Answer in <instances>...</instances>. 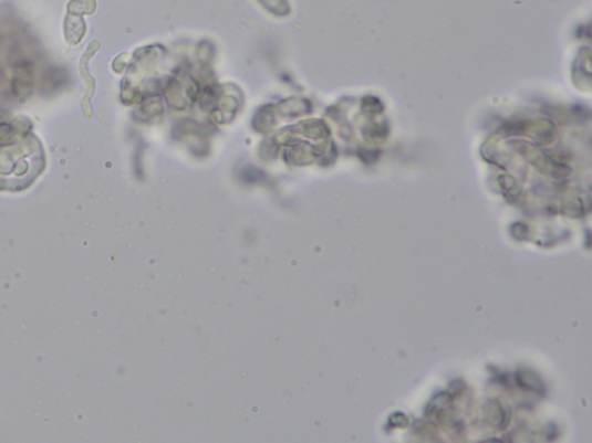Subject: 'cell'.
<instances>
[{
	"label": "cell",
	"mask_w": 592,
	"mask_h": 443,
	"mask_svg": "<svg viewBox=\"0 0 592 443\" xmlns=\"http://www.w3.org/2000/svg\"><path fill=\"white\" fill-rule=\"evenodd\" d=\"M257 2L277 17H288L291 13L289 0H257Z\"/></svg>",
	"instance_id": "obj_3"
},
{
	"label": "cell",
	"mask_w": 592,
	"mask_h": 443,
	"mask_svg": "<svg viewBox=\"0 0 592 443\" xmlns=\"http://www.w3.org/2000/svg\"><path fill=\"white\" fill-rule=\"evenodd\" d=\"M96 10L95 0H71L67 6V13L75 15H91Z\"/></svg>",
	"instance_id": "obj_4"
},
{
	"label": "cell",
	"mask_w": 592,
	"mask_h": 443,
	"mask_svg": "<svg viewBox=\"0 0 592 443\" xmlns=\"http://www.w3.org/2000/svg\"><path fill=\"white\" fill-rule=\"evenodd\" d=\"M98 50H100V43L97 41L92 42L90 46L87 48L80 63V72L82 75V80L84 81L86 85V89L82 97V103H83L85 116L87 118H91L93 115V112L91 108V98L93 97L94 91H95V81H94V77L90 74V62L92 61V59L94 57V55L96 54Z\"/></svg>",
	"instance_id": "obj_1"
},
{
	"label": "cell",
	"mask_w": 592,
	"mask_h": 443,
	"mask_svg": "<svg viewBox=\"0 0 592 443\" xmlns=\"http://www.w3.org/2000/svg\"><path fill=\"white\" fill-rule=\"evenodd\" d=\"M64 34L70 45L80 44L86 34V23L83 17L67 13L64 22Z\"/></svg>",
	"instance_id": "obj_2"
}]
</instances>
